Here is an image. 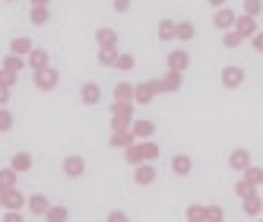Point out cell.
I'll return each mask as SVG.
<instances>
[{
    "label": "cell",
    "instance_id": "obj_1",
    "mask_svg": "<svg viewBox=\"0 0 263 222\" xmlns=\"http://www.w3.org/2000/svg\"><path fill=\"white\" fill-rule=\"evenodd\" d=\"M130 118H134L130 102H114V108H111V130H127Z\"/></svg>",
    "mask_w": 263,
    "mask_h": 222
},
{
    "label": "cell",
    "instance_id": "obj_2",
    "mask_svg": "<svg viewBox=\"0 0 263 222\" xmlns=\"http://www.w3.org/2000/svg\"><path fill=\"white\" fill-rule=\"evenodd\" d=\"M159 156V146L155 143H134L127 146V162H143V159H155Z\"/></svg>",
    "mask_w": 263,
    "mask_h": 222
},
{
    "label": "cell",
    "instance_id": "obj_3",
    "mask_svg": "<svg viewBox=\"0 0 263 222\" xmlns=\"http://www.w3.org/2000/svg\"><path fill=\"white\" fill-rule=\"evenodd\" d=\"M57 79H61V73L48 64V67H41V70H35V86L38 89H45V92H51L54 86H57Z\"/></svg>",
    "mask_w": 263,
    "mask_h": 222
},
{
    "label": "cell",
    "instance_id": "obj_4",
    "mask_svg": "<svg viewBox=\"0 0 263 222\" xmlns=\"http://www.w3.org/2000/svg\"><path fill=\"white\" fill-rule=\"evenodd\" d=\"M35 48H32V41L26 38V35H16L13 41H10V54H19V57H29Z\"/></svg>",
    "mask_w": 263,
    "mask_h": 222
},
{
    "label": "cell",
    "instance_id": "obj_5",
    "mask_svg": "<svg viewBox=\"0 0 263 222\" xmlns=\"http://www.w3.org/2000/svg\"><path fill=\"white\" fill-rule=\"evenodd\" d=\"M82 168H86V162H82L79 156H67L64 159V174H70V178H79Z\"/></svg>",
    "mask_w": 263,
    "mask_h": 222
},
{
    "label": "cell",
    "instance_id": "obj_6",
    "mask_svg": "<svg viewBox=\"0 0 263 222\" xmlns=\"http://www.w3.org/2000/svg\"><path fill=\"white\" fill-rule=\"evenodd\" d=\"M26 203H29V200L19 194V188H10V191H7V200H4V209H22Z\"/></svg>",
    "mask_w": 263,
    "mask_h": 222
},
{
    "label": "cell",
    "instance_id": "obj_7",
    "mask_svg": "<svg viewBox=\"0 0 263 222\" xmlns=\"http://www.w3.org/2000/svg\"><path fill=\"white\" fill-rule=\"evenodd\" d=\"M79 99H82V102H86V105H95V102H99V99H102V89H99V86H95V83H86V86H82V89H79Z\"/></svg>",
    "mask_w": 263,
    "mask_h": 222
},
{
    "label": "cell",
    "instance_id": "obj_8",
    "mask_svg": "<svg viewBox=\"0 0 263 222\" xmlns=\"http://www.w3.org/2000/svg\"><path fill=\"white\" fill-rule=\"evenodd\" d=\"M95 41H99V48H114V45H117V32L114 29H99Z\"/></svg>",
    "mask_w": 263,
    "mask_h": 222
},
{
    "label": "cell",
    "instance_id": "obj_9",
    "mask_svg": "<svg viewBox=\"0 0 263 222\" xmlns=\"http://www.w3.org/2000/svg\"><path fill=\"white\" fill-rule=\"evenodd\" d=\"M29 209H32L35 216H45L48 209H51V203H48L41 194H32V197H29Z\"/></svg>",
    "mask_w": 263,
    "mask_h": 222
},
{
    "label": "cell",
    "instance_id": "obj_10",
    "mask_svg": "<svg viewBox=\"0 0 263 222\" xmlns=\"http://www.w3.org/2000/svg\"><path fill=\"white\" fill-rule=\"evenodd\" d=\"M111 146L114 149H127V146H134V130H114V137H111Z\"/></svg>",
    "mask_w": 263,
    "mask_h": 222
},
{
    "label": "cell",
    "instance_id": "obj_11",
    "mask_svg": "<svg viewBox=\"0 0 263 222\" xmlns=\"http://www.w3.org/2000/svg\"><path fill=\"white\" fill-rule=\"evenodd\" d=\"M155 92H159V83H143V86H137L134 99H137V102H149Z\"/></svg>",
    "mask_w": 263,
    "mask_h": 222
},
{
    "label": "cell",
    "instance_id": "obj_12",
    "mask_svg": "<svg viewBox=\"0 0 263 222\" xmlns=\"http://www.w3.org/2000/svg\"><path fill=\"white\" fill-rule=\"evenodd\" d=\"M10 168H16V171H29V168H32V156H29V153H16L13 159H10Z\"/></svg>",
    "mask_w": 263,
    "mask_h": 222
},
{
    "label": "cell",
    "instance_id": "obj_13",
    "mask_svg": "<svg viewBox=\"0 0 263 222\" xmlns=\"http://www.w3.org/2000/svg\"><path fill=\"white\" fill-rule=\"evenodd\" d=\"M117 57H121V51H117V48H99V61L105 67H117Z\"/></svg>",
    "mask_w": 263,
    "mask_h": 222
},
{
    "label": "cell",
    "instance_id": "obj_14",
    "mask_svg": "<svg viewBox=\"0 0 263 222\" xmlns=\"http://www.w3.org/2000/svg\"><path fill=\"white\" fill-rule=\"evenodd\" d=\"M22 64H26V57H19V54H10V57H4V70H7V73H19V70H22Z\"/></svg>",
    "mask_w": 263,
    "mask_h": 222
},
{
    "label": "cell",
    "instance_id": "obj_15",
    "mask_svg": "<svg viewBox=\"0 0 263 222\" xmlns=\"http://www.w3.org/2000/svg\"><path fill=\"white\" fill-rule=\"evenodd\" d=\"M29 19L35 22V26H45L48 19H51V10L48 7H32V13H29Z\"/></svg>",
    "mask_w": 263,
    "mask_h": 222
},
{
    "label": "cell",
    "instance_id": "obj_16",
    "mask_svg": "<svg viewBox=\"0 0 263 222\" xmlns=\"http://www.w3.org/2000/svg\"><path fill=\"white\" fill-rule=\"evenodd\" d=\"M134 86H127V83H117L114 86V102H130V99H134Z\"/></svg>",
    "mask_w": 263,
    "mask_h": 222
},
{
    "label": "cell",
    "instance_id": "obj_17",
    "mask_svg": "<svg viewBox=\"0 0 263 222\" xmlns=\"http://www.w3.org/2000/svg\"><path fill=\"white\" fill-rule=\"evenodd\" d=\"M67 216H70V209H67V206H51V209L45 213L48 222H67Z\"/></svg>",
    "mask_w": 263,
    "mask_h": 222
},
{
    "label": "cell",
    "instance_id": "obj_18",
    "mask_svg": "<svg viewBox=\"0 0 263 222\" xmlns=\"http://www.w3.org/2000/svg\"><path fill=\"white\" fill-rule=\"evenodd\" d=\"M29 64H32V70H41V67H48V51L35 48V51L29 54Z\"/></svg>",
    "mask_w": 263,
    "mask_h": 222
},
{
    "label": "cell",
    "instance_id": "obj_19",
    "mask_svg": "<svg viewBox=\"0 0 263 222\" xmlns=\"http://www.w3.org/2000/svg\"><path fill=\"white\" fill-rule=\"evenodd\" d=\"M152 178H155V168L152 165H140L137 168V184H152Z\"/></svg>",
    "mask_w": 263,
    "mask_h": 222
},
{
    "label": "cell",
    "instance_id": "obj_20",
    "mask_svg": "<svg viewBox=\"0 0 263 222\" xmlns=\"http://www.w3.org/2000/svg\"><path fill=\"white\" fill-rule=\"evenodd\" d=\"M0 188H16V168H0Z\"/></svg>",
    "mask_w": 263,
    "mask_h": 222
},
{
    "label": "cell",
    "instance_id": "obj_21",
    "mask_svg": "<svg viewBox=\"0 0 263 222\" xmlns=\"http://www.w3.org/2000/svg\"><path fill=\"white\" fill-rule=\"evenodd\" d=\"M134 137H152V124H149V121L134 124Z\"/></svg>",
    "mask_w": 263,
    "mask_h": 222
},
{
    "label": "cell",
    "instance_id": "obj_22",
    "mask_svg": "<svg viewBox=\"0 0 263 222\" xmlns=\"http://www.w3.org/2000/svg\"><path fill=\"white\" fill-rule=\"evenodd\" d=\"M10 127H13V111L0 108V130H10Z\"/></svg>",
    "mask_w": 263,
    "mask_h": 222
},
{
    "label": "cell",
    "instance_id": "obj_23",
    "mask_svg": "<svg viewBox=\"0 0 263 222\" xmlns=\"http://www.w3.org/2000/svg\"><path fill=\"white\" fill-rule=\"evenodd\" d=\"M0 86H16V73H7V70H0Z\"/></svg>",
    "mask_w": 263,
    "mask_h": 222
},
{
    "label": "cell",
    "instance_id": "obj_24",
    "mask_svg": "<svg viewBox=\"0 0 263 222\" xmlns=\"http://www.w3.org/2000/svg\"><path fill=\"white\" fill-rule=\"evenodd\" d=\"M174 32H178V29L171 26V22H162V26H159V38H171Z\"/></svg>",
    "mask_w": 263,
    "mask_h": 222
},
{
    "label": "cell",
    "instance_id": "obj_25",
    "mask_svg": "<svg viewBox=\"0 0 263 222\" xmlns=\"http://www.w3.org/2000/svg\"><path fill=\"white\" fill-rule=\"evenodd\" d=\"M159 89H178V73H171V76H165L162 83H159Z\"/></svg>",
    "mask_w": 263,
    "mask_h": 222
},
{
    "label": "cell",
    "instance_id": "obj_26",
    "mask_svg": "<svg viewBox=\"0 0 263 222\" xmlns=\"http://www.w3.org/2000/svg\"><path fill=\"white\" fill-rule=\"evenodd\" d=\"M108 222H130V219H127V213H121V209H111V213H108Z\"/></svg>",
    "mask_w": 263,
    "mask_h": 222
},
{
    "label": "cell",
    "instance_id": "obj_27",
    "mask_svg": "<svg viewBox=\"0 0 263 222\" xmlns=\"http://www.w3.org/2000/svg\"><path fill=\"white\" fill-rule=\"evenodd\" d=\"M117 67H121V70H130V67H134V57H130V54H121V57H117Z\"/></svg>",
    "mask_w": 263,
    "mask_h": 222
},
{
    "label": "cell",
    "instance_id": "obj_28",
    "mask_svg": "<svg viewBox=\"0 0 263 222\" xmlns=\"http://www.w3.org/2000/svg\"><path fill=\"white\" fill-rule=\"evenodd\" d=\"M184 61H187L184 54H171V57H168V64H171L174 70H181V67H184Z\"/></svg>",
    "mask_w": 263,
    "mask_h": 222
},
{
    "label": "cell",
    "instance_id": "obj_29",
    "mask_svg": "<svg viewBox=\"0 0 263 222\" xmlns=\"http://www.w3.org/2000/svg\"><path fill=\"white\" fill-rule=\"evenodd\" d=\"M4 222H22V213H19V209H7Z\"/></svg>",
    "mask_w": 263,
    "mask_h": 222
},
{
    "label": "cell",
    "instance_id": "obj_30",
    "mask_svg": "<svg viewBox=\"0 0 263 222\" xmlns=\"http://www.w3.org/2000/svg\"><path fill=\"white\" fill-rule=\"evenodd\" d=\"M174 168H178V171H187V168H190V162H187L184 156H178V159H174Z\"/></svg>",
    "mask_w": 263,
    "mask_h": 222
},
{
    "label": "cell",
    "instance_id": "obj_31",
    "mask_svg": "<svg viewBox=\"0 0 263 222\" xmlns=\"http://www.w3.org/2000/svg\"><path fill=\"white\" fill-rule=\"evenodd\" d=\"M7 99H10V86H0V108L7 105Z\"/></svg>",
    "mask_w": 263,
    "mask_h": 222
},
{
    "label": "cell",
    "instance_id": "obj_32",
    "mask_svg": "<svg viewBox=\"0 0 263 222\" xmlns=\"http://www.w3.org/2000/svg\"><path fill=\"white\" fill-rule=\"evenodd\" d=\"M187 216H190V219H194V222H197V219L203 216V209H200V206H190V209H187Z\"/></svg>",
    "mask_w": 263,
    "mask_h": 222
},
{
    "label": "cell",
    "instance_id": "obj_33",
    "mask_svg": "<svg viewBox=\"0 0 263 222\" xmlns=\"http://www.w3.org/2000/svg\"><path fill=\"white\" fill-rule=\"evenodd\" d=\"M127 7H130V0H114V10H117V13H124Z\"/></svg>",
    "mask_w": 263,
    "mask_h": 222
},
{
    "label": "cell",
    "instance_id": "obj_34",
    "mask_svg": "<svg viewBox=\"0 0 263 222\" xmlns=\"http://www.w3.org/2000/svg\"><path fill=\"white\" fill-rule=\"evenodd\" d=\"M7 191L10 188H0V206H4V200H7Z\"/></svg>",
    "mask_w": 263,
    "mask_h": 222
},
{
    "label": "cell",
    "instance_id": "obj_35",
    "mask_svg": "<svg viewBox=\"0 0 263 222\" xmlns=\"http://www.w3.org/2000/svg\"><path fill=\"white\" fill-rule=\"evenodd\" d=\"M32 7H48V0H32Z\"/></svg>",
    "mask_w": 263,
    "mask_h": 222
}]
</instances>
